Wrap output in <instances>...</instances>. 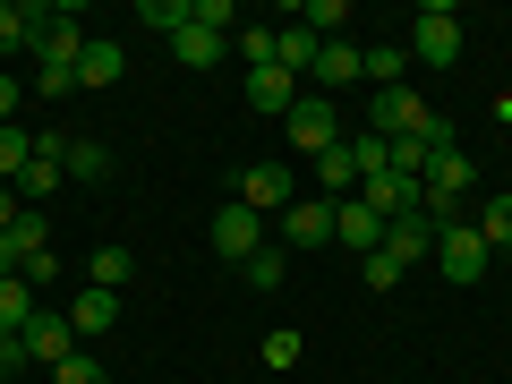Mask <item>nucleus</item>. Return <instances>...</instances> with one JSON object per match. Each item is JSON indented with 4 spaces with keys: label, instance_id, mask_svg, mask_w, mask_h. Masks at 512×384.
Segmentation results:
<instances>
[{
    "label": "nucleus",
    "instance_id": "f257e3e1",
    "mask_svg": "<svg viewBox=\"0 0 512 384\" xmlns=\"http://www.w3.org/2000/svg\"><path fill=\"white\" fill-rule=\"evenodd\" d=\"M239 205L265 214V222H282L299 205V163H248V171H239Z\"/></svg>",
    "mask_w": 512,
    "mask_h": 384
},
{
    "label": "nucleus",
    "instance_id": "f03ea898",
    "mask_svg": "<svg viewBox=\"0 0 512 384\" xmlns=\"http://www.w3.org/2000/svg\"><path fill=\"white\" fill-rule=\"evenodd\" d=\"M410 60H427V69H461V18L444 9V0H427L419 18H410Z\"/></svg>",
    "mask_w": 512,
    "mask_h": 384
},
{
    "label": "nucleus",
    "instance_id": "7ed1b4c3",
    "mask_svg": "<svg viewBox=\"0 0 512 384\" xmlns=\"http://www.w3.org/2000/svg\"><path fill=\"white\" fill-rule=\"evenodd\" d=\"M282 128H291V154H308V163H316L325 146H342V111H333V94H316V86L299 94V111H291Z\"/></svg>",
    "mask_w": 512,
    "mask_h": 384
},
{
    "label": "nucleus",
    "instance_id": "20e7f679",
    "mask_svg": "<svg viewBox=\"0 0 512 384\" xmlns=\"http://www.w3.org/2000/svg\"><path fill=\"white\" fill-rule=\"evenodd\" d=\"M35 60L43 69H77V52H86V26H77V9H35Z\"/></svg>",
    "mask_w": 512,
    "mask_h": 384
},
{
    "label": "nucleus",
    "instance_id": "39448f33",
    "mask_svg": "<svg viewBox=\"0 0 512 384\" xmlns=\"http://www.w3.org/2000/svg\"><path fill=\"white\" fill-rule=\"evenodd\" d=\"M436 265H444V274H453V282H478V274H487V265H495V256H487V239H478L470 231V222H436Z\"/></svg>",
    "mask_w": 512,
    "mask_h": 384
},
{
    "label": "nucleus",
    "instance_id": "423d86ee",
    "mask_svg": "<svg viewBox=\"0 0 512 384\" xmlns=\"http://www.w3.org/2000/svg\"><path fill=\"white\" fill-rule=\"evenodd\" d=\"M205 239H214V256H222V265H248V256L256 248H265V214H248V205H222V214H214V231H205Z\"/></svg>",
    "mask_w": 512,
    "mask_h": 384
},
{
    "label": "nucleus",
    "instance_id": "0eeeda50",
    "mask_svg": "<svg viewBox=\"0 0 512 384\" xmlns=\"http://www.w3.org/2000/svg\"><path fill=\"white\" fill-rule=\"evenodd\" d=\"M77 350H86V342H77V325H69V308H43L35 325H26V359H35V367H69Z\"/></svg>",
    "mask_w": 512,
    "mask_h": 384
},
{
    "label": "nucleus",
    "instance_id": "6e6552de",
    "mask_svg": "<svg viewBox=\"0 0 512 384\" xmlns=\"http://www.w3.org/2000/svg\"><path fill=\"white\" fill-rule=\"evenodd\" d=\"M367 120H376V137H419L436 111H427L410 86H384V94H367Z\"/></svg>",
    "mask_w": 512,
    "mask_h": 384
},
{
    "label": "nucleus",
    "instance_id": "1a4fd4ad",
    "mask_svg": "<svg viewBox=\"0 0 512 384\" xmlns=\"http://www.w3.org/2000/svg\"><path fill=\"white\" fill-rule=\"evenodd\" d=\"M60 180H69V137H60V128H43V137H35V163H26V180H18V197L43 205Z\"/></svg>",
    "mask_w": 512,
    "mask_h": 384
},
{
    "label": "nucleus",
    "instance_id": "9d476101",
    "mask_svg": "<svg viewBox=\"0 0 512 384\" xmlns=\"http://www.w3.org/2000/svg\"><path fill=\"white\" fill-rule=\"evenodd\" d=\"M333 248H359V256H376L384 248V214L367 197H342L333 205Z\"/></svg>",
    "mask_w": 512,
    "mask_h": 384
},
{
    "label": "nucleus",
    "instance_id": "9b49d317",
    "mask_svg": "<svg viewBox=\"0 0 512 384\" xmlns=\"http://www.w3.org/2000/svg\"><path fill=\"white\" fill-rule=\"evenodd\" d=\"M299 94H308V86H299L291 69H248V103L265 111V120H291V111H299Z\"/></svg>",
    "mask_w": 512,
    "mask_h": 384
},
{
    "label": "nucleus",
    "instance_id": "f8f14e48",
    "mask_svg": "<svg viewBox=\"0 0 512 384\" xmlns=\"http://www.w3.org/2000/svg\"><path fill=\"white\" fill-rule=\"evenodd\" d=\"M282 248H333V205L325 197H299L282 214Z\"/></svg>",
    "mask_w": 512,
    "mask_h": 384
},
{
    "label": "nucleus",
    "instance_id": "ddd939ff",
    "mask_svg": "<svg viewBox=\"0 0 512 384\" xmlns=\"http://www.w3.org/2000/svg\"><path fill=\"white\" fill-rule=\"evenodd\" d=\"M359 197L376 205L384 222H402V214H419V180H402V171H367V180H359Z\"/></svg>",
    "mask_w": 512,
    "mask_h": 384
},
{
    "label": "nucleus",
    "instance_id": "4468645a",
    "mask_svg": "<svg viewBox=\"0 0 512 384\" xmlns=\"http://www.w3.org/2000/svg\"><path fill=\"white\" fill-rule=\"evenodd\" d=\"M316 52H325V35H316V26H274V69H291L299 86L316 77Z\"/></svg>",
    "mask_w": 512,
    "mask_h": 384
},
{
    "label": "nucleus",
    "instance_id": "2eb2a0df",
    "mask_svg": "<svg viewBox=\"0 0 512 384\" xmlns=\"http://www.w3.org/2000/svg\"><path fill=\"white\" fill-rule=\"evenodd\" d=\"M308 86H316V94H342V86H359V43H342V35H333L325 52H316V77H308Z\"/></svg>",
    "mask_w": 512,
    "mask_h": 384
},
{
    "label": "nucleus",
    "instance_id": "dca6fc26",
    "mask_svg": "<svg viewBox=\"0 0 512 384\" xmlns=\"http://www.w3.org/2000/svg\"><path fill=\"white\" fill-rule=\"evenodd\" d=\"M111 316H120V291H94V282H86V291L69 299V325H77V342H94V333H111Z\"/></svg>",
    "mask_w": 512,
    "mask_h": 384
},
{
    "label": "nucleus",
    "instance_id": "f3484780",
    "mask_svg": "<svg viewBox=\"0 0 512 384\" xmlns=\"http://www.w3.org/2000/svg\"><path fill=\"white\" fill-rule=\"evenodd\" d=\"M384 248L402 256V265H419V256H436V222H427V214H402V222H384Z\"/></svg>",
    "mask_w": 512,
    "mask_h": 384
},
{
    "label": "nucleus",
    "instance_id": "a211bd4d",
    "mask_svg": "<svg viewBox=\"0 0 512 384\" xmlns=\"http://www.w3.org/2000/svg\"><path fill=\"white\" fill-rule=\"evenodd\" d=\"M103 86H120V43L86 35V52H77V94H103Z\"/></svg>",
    "mask_w": 512,
    "mask_h": 384
},
{
    "label": "nucleus",
    "instance_id": "6ab92c4d",
    "mask_svg": "<svg viewBox=\"0 0 512 384\" xmlns=\"http://www.w3.org/2000/svg\"><path fill=\"white\" fill-rule=\"evenodd\" d=\"M171 52H180V69H214L222 52H231V35H205V26H171Z\"/></svg>",
    "mask_w": 512,
    "mask_h": 384
},
{
    "label": "nucleus",
    "instance_id": "aec40b11",
    "mask_svg": "<svg viewBox=\"0 0 512 384\" xmlns=\"http://www.w3.org/2000/svg\"><path fill=\"white\" fill-rule=\"evenodd\" d=\"M43 316V299L26 291V274H0V333H26Z\"/></svg>",
    "mask_w": 512,
    "mask_h": 384
},
{
    "label": "nucleus",
    "instance_id": "412c9836",
    "mask_svg": "<svg viewBox=\"0 0 512 384\" xmlns=\"http://www.w3.org/2000/svg\"><path fill=\"white\" fill-rule=\"evenodd\" d=\"M239 274H248V291H282V282H291V248H282V239H265Z\"/></svg>",
    "mask_w": 512,
    "mask_h": 384
},
{
    "label": "nucleus",
    "instance_id": "4be33fe9",
    "mask_svg": "<svg viewBox=\"0 0 512 384\" xmlns=\"http://www.w3.org/2000/svg\"><path fill=\"white\" fill-rule=\"evenodd\" d=\"M359 77H376V94L402 86V77H410V43H376V52H359Z\"/></svg>",
    "mask_w": 512,
    "mask_h": 384
},
{
    "label": "nucleus",
    "instance_id": "5701e85b",
    "mask_svg": "<svg viewBox=\"0 0 512 384\" xmlns=\"http://www.w3.org/2000/svg\"><path fill=\"white\" fill-rule=\"evenodd\" d=\"M470 231L487 239V256H504V248H512V188H504V197H487V205H478V222H470Z\"/></svg>",
    "mask_w": 512,
    "mask_h": 384
},
{
    "label": "nucleus",
    "instance_id": "b1692460",
    "mask_svg": "<svg viewBox=\"0 0 512 384\" xmlns=\"http://www.w3.org/2000/svg\"><path fill=\"white\" fill-rule=\"evenodd\" d=\"M26 163H35V137H26V128L9 120V128H0V180L18 188V180H26Z\"/></svg>",
    "mask_w": 512,
    "mask_h": 384
},
{
    "label": "nucleus",
    "instance_id": "393cba45",
    "mask_svg": "<svg viewBox=\"0 0 512 384\" xmlns=\"http://www.w3.org/2000/svg\"><path fill=\"white\" fill-rule=\"evenodd\" d=\"M69 180H111V146H94V137H69Z\"/></svg>",
    "mask_w": 512,
    "mask_h": 384
},
{
    "label": "nucleus",
    "instance_id": "a878e982",
    "mask_svg": "<svg viewBox=\"0 0 512 384\" xmlns=\"http://www.w3.org/2000/svg\"><path fill=\"white\" fill-rule=\"evenodd\" d=\"M9 248H18V256L52 248V214H43V205H26V214H18V231H9Z\"/></svg>",
    "mask_w": 512,
    "mask_h": 384
},
{
    "label": "nucleus",
    "instance_id": "bb28decb",
    "mask_svg": "<svg viewBox=\"0 0 512 384\" xmlns=\"http://www.w3.org/2000/svg\"><path fill=\"white\" fill-rule=\"evenodd\" d=\"M299 26H316V35H342V26H350V0H308V9H299Z\"/></svg>",
    "mask_w": 512,
    "mask_h": 384
},
{
    "label": "nucleus",
    "instance_id": "cd10ccee",
    "mask_svg": "<svg viewBox=\"0 0 512 384\" xmlns=\"http://www.w3.org/2000/svg\"><path fill=\"white\" fill-rule=\"evenodd\" d=\"M128 274H137L128 248H94V291H128Z\"/></svg>",
    "mask_w": 512,
    "mask_h": 384
},
{
    "label": "nucleus",
    "instance_id": "c85d7f7f",
    "mask_svg": "<svg viewBox=\"0 0 512 384\" xmlns=\"http://www.w3.org/2000/svg\"><path fill=\"white\" fill-rule=\"evenodd\" d=\"M359 274H367V291H393V282H402L410 265H402L393 248H376V256H359Z\"/></svg>",
    "mask_w": 512,
    "mask_h": 384
},
{
    "label": "nucleus",
    "instance_id": "c756f323",
    "mask_svg": "<svg viewBox=\"0 0 512 384\" xmlns=\"http://www.w3.org/2000/svg\"><path fill=\"white\" fill-rule=\"evenodd\" d=\"M239 60H248V69H274V26H239Z\"/></svg>",
    "mask_w": 512,
    "mask_h": 384
},
{
    "label": "nucleus",
    "instance_id": "7c9ffc66",
    "mask_svg": "<svg viewBox=\"0 0 512 384\" xmlns=\"http://www.w3.org/2000/svg\"><path fill=\"white\" fill-rule=\"evenodd\" d=\"M52 384H111V367L94 359V350H77L69 367H52Z\"/></svg>",
    "mask_w": 512,
    "mask_h": 384
},
{
    "label": "nucleus",
    "instance_id": "2f4dec72",
    "mask_svg": "<svg viewBox=\"0 0 512 384\" xmlns=\"http://www.w3.org/2000/svg\"><path fill=\"white\" fill-rule=\"evenodd\" d=\"M299 350H308V342H299L291 325H274V333H265V367H299Z\"/></svg>",
    "mask_w": 512,
    "mask_h": 384
},
{
    "label": "nucleus",
    "instance_id": "473e14b6",
    "mask_svg": "<svg viewBox=\"0 0 512 384\" xmlns=\"http://www.w3.org/2000/svg\"><path fill=\"white\" fill-rule=\"evenodd\" d=\"M35 35V9H18V0H0V52H9V43H26Z\"/></svg>",
    "mask_w": 512,
    "mask_h": 384
},
{
    "label": "nucleus",
    "instance_id": "72a5a7b5",
    "mask_svg": "<svg viewBox=\"0 0 512 384\" xmlns=\"http://www.w3.org/2000/svg\"><path fill=\"white\" fill-rule=\"evenodd\" d=\"M18 274H26V291L43 299V291H52V248H35V256H18Z\"/></svg>",
    "mask_w": 512,
    "mask_h": 384
},
{
    "label": "nucleus",
    "instance_id": "f704fd0d",
    "mask_svg": "<svg viewBox=\"0 0 512 384\" xmlns=\"http://www.w3.org/2000/svg\"><path fill=\"white\" fill-rule=\"evenodd\" d=\"M137 18H146V26H163V35H171V26L188 18V0H146V9H137Z\"/></svg>",
    "mask_w": 512,
    "mask_h": 384
},
{
    "label": "nucleus",
    "instance_id": "c9c22d12",
    "mask_svg": "<svg viewBox=\"0 0 512 384\" xmlns=\"http://www.w3.org/2000/svg\"><path fill=\"white\" fill-rule=\"evenodd\" d=\"M18 367H35L26 359V333H0V376H18Z\"/></svg>",
    "mask_w": 512,
    "mask_h": 384
},
{
    "label": "nucleus",
    "instance_id": "e433bc0d",
    "mask_svg": "<svg viewBox=\"0 0 512 384\" xmlns=\"http://www.w3.org/2000/svg\"><path fill=\"white\" fill-rule=\"evenodd\" d=\"M18 214H26V197H18V188H9V180H0V239L18 231Z\"/></svg>",
    "mask_w": 512,
    "mask_h": 384
},
{
    "label": "nucleus",
    "instance_id": "4c0bfd02",
    "mask_svg": "<svg viewBox=\"0 0 512 384\" xmlns=\"http://www.w3.org/2000/svg\"><path fill=\"white\" fill-rule=\"evenodd\" d=\"M18 103H26V86H18V77H0V128L18 120Z\"/></svg>",
    "mask_w": 512,
    "mask_h": 384
},
{
    "label": "nucleus",
    "instance_id": "58836bf2",
    "mask_svg": "<svg viewBox=\"0 0 512 384\" xmlns=\"http://www.w3.org/2000/svg\"><path fill=\"white\" fill-rule=\"evenodd\" d=\"M0 274H18V248H9V239H0Z\"/></svg>",
    "mask_w": 512,
    "mask_h": 384
},
{
    "label": "nucleus",
    "instance_id": "ea45409f",
    "mask_svg": "<svg viewBox=\"0 0 512 384\" xmlns=\"http://www.w3.org/2000/svg\"><path fill=\"white\" fill-rule=\"evenodd\" d=\"M495 120H504V128H512V94H504V103H495Z\"/></svg>",
    "mask_w": 512,
    "mask_h": 384
},
{
    "label": "nucleus",
    "instance_id": "a19ab883",
    "mask_svg": "<svg viewBox=\"0 0 512 384\" xmlns=\"http://www.w3.org/2000/svg\"><path fill=\"white\" fill-rule=\"evenodd\" d=\"M495 265H512V248H504V256H495Z\"/></svg>",
    "mask_w": 512,
    "mask_h": 384
}]
</instances>
